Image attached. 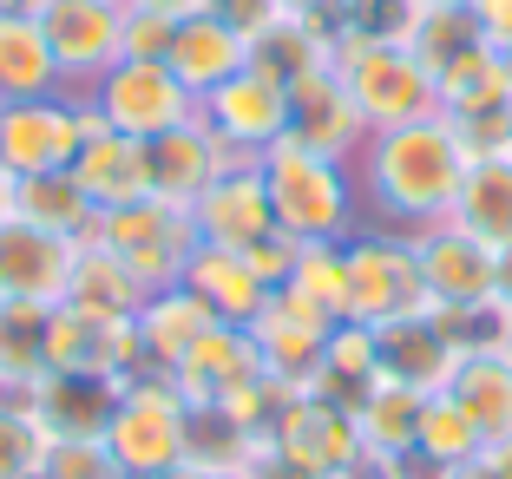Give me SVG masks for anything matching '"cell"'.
<instances>
[{"label":"cell","mask_w":512,"mask_h":479,"mask_svg":"<svg viewBox=\"0 0 512 479\" xmlns=\"http://www.w3.org/2000/svg\"><path fill=\"white\" fill-rule=\"evenodd\" d=\"M362 178H368V197L394 224L427 230L453 217V197H460V178H467V151L453 138L447 112H421V119L388 125V132H368Z\"/></svg>","instance_id":"1"},{"label":"cell","mask_w":512,"mask_h":479,"mask_svg":"<svg viewBox=\"0 0 512 479\" xmlns=\"http://www.w3.org/2000/svg\"><path fill=\"white\" fill-rule=\"evenodd\" d=\"M329 73L342 86V99L355 105V119L368 132H388L401 119H421L440 112L434 99V73H427L414 53H407L394 33H368V27H342L329 46Z\"/></svg>","instance_id":"2"},{"label":"cell","mask_w":512,"mask_h":479,"mask_svg":"<svg viewBox=\"0 0 512 479\" xmlns=\"http://www.w3.org/2000/svg\"><path fill=\"white\" fill-rule=\"evenodd\" d=\"M263 184H270L276 230L296 243H342L355 230V184H348L342 158H322L302 138H276L263 158Z\"/></svg>","instance_id":"3"},{"label":"cell","mask_w":512,"mask_h":479,"mask_svg":"<svg viewBox=\"0 0 512 479\" xmlns=\"http://www.w3.org/2000/svg\"><path fill=\"white\" fill-rule=\"evenodd\" d=\"M191 447V407L171 388V375L158 368H138L119 381V407L106 420V453L125 479H158L171 466H184Z\"/></svg>","instance_id":"4"},{"label":"cell","mask_w":512,"mask_h":479,"mask_svg":"<svg viewBox=\"0 0 512 479\" xmlns=\"http://www.w3.org/2000/svg\"><path fill=\"white\" fill-rule=\"evenodd\" d=\"M86 237L106 243L145 289L184 283V263H191V250L204 243L191 204H165V197H145V204H125V210H99Z\"/></svg>","instance_id":"5"},{"label":"cell","mask_w":512,"mask_h":479,"mask_svg":"<svg viewBox=\"0 0 512 479\" xmlns=\"http://www.w3.org/2000/svg\"><path fill=\"white\" fill-rule=\"evenodd\" d=\"M414 263H421V283L427 302L440 315H460L467 322V342H473V322L493 309V283H499V250L480 237H467L460 224H427L414 230Z\"/></svg>","instance_id":"6"},{"label":"cell","mask_w":512,"mask_h":479,"mask_svg":"<svg viewBox=\"0 0 512 479\" xmlns=\"http://www.w3.org/2000/svg\"><path fill=\"white\" fill-rule=\"evenodd\" d=\"M342 263H348V322L362 329H388V322H414L427 315V283H421V263H414V243L407 237H362V243H342Z\"/></svg>","instance_id":"7"},{"label":"cell","mask_w":512,"mask_h":479,"mask_svg":"<svg viewBox=\"0 0 512 479\" xmlns=\"http://www.w3.org/2000/svg\"><path fill=\"white\" fill-rule=\"evenodd\" d=\"M86 99H92V112L125 138H158V132H171V125L197 119V99L178 86V73H171L165 60H119L112 73L92 79Z\"/></svg>","instance_id":"8"},{"label":"cell","mask_w":512,"mask_h":479,"mask_svg":"<svg viewBox=\"0 0 512 479\" xmlns=\"http://www.w3.org/2000/svg\"><path fill=\"white\" fill-rule=\"evenodd\" d=\"M270 447L283 453V460H296L302 473H316V479H355L368 466L362 434H355V414L335 407V401H322V394H289V401L276 407Z\"/></svg>","instance_id":"9"},{"label":"cell","mask_w":512,"mask_h":479,"mask_svg":"<svg viewBox=\"0 0 512 479\" xmlns=\"http://www.w3.org/2000/svg\"><path fill=\"white\" fill-rule=\"evenodd\" d=\"M138 368H145V355H138V329L132 322L73 309V302H53V309H46V375L125 381V375H138Z\"/></svg>","instance_id":"10"},{"label":"cell","mask_w":512,"mask_h":479,"mask_svg":"<svg viewBox=\"0 0 512 479\" xmlns=\"http://www.w3.org/2000/svg\"><path fill=\"white\" fill-rule=\"evenodd\" d=\"M197 112H204V125H211L237 158H263L276 138H289V86L276 73H263V66H243L237 79L204 92Z\"/></svg>","instance_id":"11"},{"label":"cell","mask_w":512,"mask_h":479,"mask_svg":"<svg viewBox=\"0 0 512 479\" xmlns=\"http://www.w3.org/2000/svg\"><path fill=\"white\" fill-rule=\"evenodd\" d=\"M79 158V105L73 99H7L0 105V171L7 178H46L73 171Z\"/></svg>","instance_id":"12"},{"label":"cell","mask_w":512,"mask_h":479,"mask_svg":"<svg viewBox=\"0 0 512 479\" xmlns=\"http://www.w3.org/2000/svg\"><path fill=\"white\" fill-rule=\"evenodd\" d=\"M33 20L46 27V46H53L60 73L79 79L86 92L99 73H112L125 60V7L119 0H40Z\"/></svg>","instance_id":"13"},{"label":"cell","mask_w":512,"mask_h":479,"mask_svg":"<svg viewBox=\"0 0 512 479\" xmlns=\"http://www.w3.org/2000/svg\"><path fill=\"white\" fill-rule=\"evenodd\" d=\"M73 178H79V191L92 197V210L145 204V197H151L145 138L112 132V125L92 112V99H86V105H79V158H73Z\"/></svg>","instance_id":"14"},{"label":"cell","mask_w":512,"mask_h":479,"mask_svg":"<svg viewBox=\"0 0 512 479\" xmlns=\"http://www.w3.org/2000/svg\"><path fill=\"white\" fill-rule=\"evenodd\" d=\"M73 237H53L40 224L7 217L0 224V302H27V309H53L66 302V276H73Z\"/></svg>","instance_id":"15"},{"label":"cell","mask_w":512,"mask_h":479,"mask_svg":"<svg viewBox=\"0 0 512 479\" xmlns=\"http://www.w3.org/2000/svg\"><path fill=\"white\" fill-rule=\"evenodd\" d=\"M191 217H197V237L217 243V250H250V243H263L276 230L263 165H256V158H237L230 171H217L211 191L191 204Z\"/></svg>","instance_id":"16"},{"label":"cell","mask_w":512,"mask_h":479,"mask_svg":"<svg viewBox=\"0 0 512 479\" xmlns=\"http://www.w3.org/2000/svg\"><path fill=\"white\" fill-rule=\"evenodd\" d=\"M145 165H151V197H165V204H197V197L211 191L217 171L237 165V151L204 125V112L171 132L145 138Z\"/></svg>","instance_id":"17"},{"label":"cell","mask_w":512,"mask_h":479,"mask_svg":"<svg viewBox=\"0 0 512 479\" xmlns=\"http://www.w3.org/2000/svg\"><path fill=\"white\" fill-rule=\"evenodd\" d=\"M329 335L322 322L296 315L289 302L270 296V309L250 322V348H256V368L276 381L283 394H309V381L322 375V355H329Z\"/></svg>","instance_id":"18"},{"label":"cell","mask_w":512,"mask_h":479,"mask_svg":"<svg viewBox=\"0 0 512 479\" xmlns=\"http://www.w3.org/2000/svg\"><path fill=\"white\" fill-rule=\"evenodd\" d=\"M165 66L178 73V86L191 92V99H204V92H217L224 79H237L243 66H250V33H237L224 14H191L171 27V46H165Z\"/></svg>","instance_id":"19"},{"label":"cell","mask_w":512,"mask_h":479,"mask_svg":"<svg viewBox=\"0 0 512 479\" xmlns=\"http://www.w3.org/2000/svg\"><path fill=\"white\" fill-rule=\"evenodd\" d=\"M263 368H256V348H250V329H224V322H211L204 329V342L191 348V355L171 368V388L184 394V407L191 414H204V407H217L224 394H237L243 381H256Z\"/></svg>","instance_id":"20"},{"label":"cell","mask_w":512,"mask_h":479,"mask_svg":"<svg viewBox=\"0 0 512 479\" xmlns=\"http://www.w3.org/2000/svg\"><path fill=\"white\" fill-rule=\"evenodd\" d=\"M375 355H381V375L401 381V388H421V394H440L453 375V361L467 355L460 335H447L434 315H414V322H388L375 329Z\"/></svg>","instance_id":"21"},{"label":"cell","mask_w":512,"mask_h":479,"mask_svg":"<svg viewBox=\"0 0 512 479\" xmlns=\"http://www.w3.org/2000/svg\"><path fill=\"white\" fill-rule=\"evenodd\" d=\"M27 407L53 440H106V420L119 407V381L106 375H40Z\"/></svg>","instance_id":"22"},{"label":"cell","mask_w":512,"mask_h":479,"mask_svg":"<svg viewBox=\"0 0 512 479\" xmlns=\"http://www.w3.org/2000/svg\"><path fill=\"white\" fill-rule=\"evenodd\" d=\"M184 289L204 296V309H211L224 329H250L256 315L270 309V296H276V289L263 283L237 250H217V243H197V250H191V263H184Z\"/></svg>","instance_id":"23"},{"label":"cell","mask_w":512,"mask_h":479,"mask_svg":"<svg viewBox=\"0 0 512 479\" xmlns=\"http://www.w3.org/2000/svg\"><path fill=\"white\" fill-rule=\"evenodd\" d=\"M289 138H302V145L322 151V158H348V151L368 138V125L355 119V105L342 99L329 66H316V73H302L296 86H289Z\"/></svg>","instance_id":"24"},{"label":"cell","mask_w":512,"mask_h":479,"mask_svg":"<svg viewBox=\"0 0 512 479\" xmlns=\"http://www.w3.org/2000/svg\"><path fill=\"white\" fill-rule=\"evenodd\" d=\"M217 315L204 309V296H191L184 283L171 289H151L145 309L132 315V329H138V355H145V368H158V375H171L184 355H191L197 342H204V329H211Z\"/></svg>","instance_id":"25"},{"label":"cell","mask_w":512,"mask_h":479,"mask_svg":"<svg viewBox=\"0 0 512 479\" xmlns=\"http://www.w3.org/2000/svg\"><path fill=\"white\" fill-rule=\"evenodd\" d=\"M421 388H401V381L375 375L368 394L355 401V434H362L368 466H394V460H414V427H421Z\"/></svg>","instance_id":"26"},{"label":"cell","mask_w":512,"mask_h":479,"mask_svg":"<svg viewBox=\"0 0 512 479\" xmlns=\"http://www.w3.org/2000/svg\"><path fill=\"white\" fill-rule=\"evenodd\" d=\"M440 394H453V401L467 407V420L486 440L512 434V361L499 348H467V355L453 361V375Z\"/></svg>","instance_id":"27"},{"label":"cell","mask_w":512,"mask_h":479,"mask_svg":"<svg viewBox=\"0 0 512 479\" xmlns=\"http://www.w3.org/2000/svg\"><path fill=\"white\" fill-rule=\"evenodd\" d=\"M276 302H289L296 315L322 322V329H342L348 322V263L342 243H296V270L276 289Z\"/></svg>","instance_id":"28"},{"label":"cell","mask_w":512,"mask_h":479,"mask_svg":"<svg viewBox=\"0 0 512 479\" xmlns=\"http://www.w3.org/2000/svg\"><path fill=\"white\" fill-rule=\"evenodd\" d=\"M145 296H151V289L138 283L132 270H125V263L106 250V243L79 237V250H73V276H66V302H73V309L112 315V322H132V315L145 309Z\"/></svg>","instance_id":"29"},{"label":"cell","mask_w":512,"mask_h":479,"mask_svg":"<svg viewBox=\"0 0 512 479\" xmlns=\"http://www.w3.org/2000/svg\"><path fill=\"white\" fill-rule=\"evenodd\" d=\"M66 86L46 27L33 14H0V105L7 99H53Z\"/></svg>","instance_id":"30"},{"label":"cell","mask_w":512,"mask_h":479,"mask_svg":"<svg viewBox=\"0 0 512 479\" xmlns=\"http://www.w3.org/2000/svg\"><path fill=\"white\" fill-rule=\"evenodd\" d=\"M434 99L440 112H486V105H512V60L499 46L473 40L460 46L447 66H434Z\"/></svg>","instance_id":"31"},{"label":"cell","mask_w":512,"mask_h":479,"mask_svg":"<svg viewBox=\"0 0 512 479\" xmlns=\"http://www.w3.org/2000/svg\"><path fill=\"white\" fill-rule=\"evenodd\" d=\"M447 224H460L467 237L506 250L512 243V158H480V165H467Z\"/></svg>","instance_id":"32"},{"label":"cell","mask_w":512,"mask_h":479,"mask_svg":"<svg viewBox=\"0 0 512 479\" xmlns=\"http://www.w3.org/2000/svg\"><path fill=\"white\" fill-rule=\"evenodd\" d=\"M486 453V434L467 420V407L453 394H427L421 401V427H414V466L427 473H453V466H473Z\"/></svg>","instance_id":"33"},{"label":"cell","mask_w":512,"mask_h":479,"mask_svg":"<svg viewBox=\"0 0 512 479\" xmlns=\"http://www.w3.org/2000/svg\"><path fill=\"white\" fill-rule=\"evenodd\" d=\"M14 217L20 224H40V230H53V237H86L92 230V197L79 191V178L73 171H46V178H14Z\"/></svg>","instance_id":"34"},{"label":"cell","mask_w":512,"mask_h":479,"mask_svg":"<svg viewBox=\"0 0 512 479\" xmlns=\"http://www.w3.org/2000/svg\"><path fill=\"white\" fill-rule=\"evenodd\" d=\"M46 375V309L0 302V394H27Z\"/></svg>","instance_id":"35"},{"label":"cell","mask_w":512,"mask_h":479,"mask_svg":"<svg viewBox=\"0 0 512 479\" xmlns=\"http://www.w3.org/2000/svg\"><path fill=\"white\" fill-rule=\"evenodd\" d=\"M263 440H270V434H243L237 420H224L217 407H204V414H191V447H184V460L243 479V466L256 460V447H263Z\"/></svg>","instance_id":"36"},{"label":"cell","mask_w":512,"mask_h":479,"mask_svg":"<svg viewBox=\"0 0 512 479\" xmlns=\"http://www.w3.org/2000/svg\"><path fill=\"white\" fill-rule=\"evenodd\" d=\"M46 447L53 434L33 420L27 394H0V479H40Z\"/></svg>","instance_id":"37"},{"label":"cell","mask_w":512,"mask_h":479,"mask_svg":"<svg viewBox=\"0 0 512 479\" xmlns=\"http://www.w3.org/2000/svg\"><path fill=\"white\" fill-rule=\"evenodd\" d=\"M453 138L467 151V165L480 158H512V105H486V112H447Z\"/></svg>","instance_id":"38"},{"label":"cell","mask_w":512,"mask_h":479,"mask_svg":"<svg viewBox=\"0 0 512 479\" xmlns=\"http://www.w3.org/2000/svg\"><path fill=\"white\" fill-rule=\"evenodd\" d=\"M40 479H125L112 466L106 440H53L40 460Z\"/></svg>","instance_id":"39"},{"label":"cell","mask_w":512,"mask_h":479,"mask_svg":"<svg viewBox=\"0 0 512 479\" xmlns=\"http://www.w3.org/2000/svg\"><path fill=\"white\" fill-rule=\"evenodd\" d=\"M171 27H178V20L151 14V7H125V60H165Z\"/></svg>","instance_id":"40"},{"label":"cell","mask_w":512,"mask_h":479,"mask_svg":"<svg viewBox=\"0 0 512 479\" xmlns=\"http://www.w3.org/2000/svg\"><path fill=\"white\" fill-rule=\"evenodd\" d=\"M237 256H243V263H250V270L263 276L270 289H283V283H289V270H296V237L270 230L263 243H250V250H237Z\"/></svg>","instance_id":"41"},{"label":"cell","mask_w":512,"mask_h":479,"mask_svg":"<svg viewBox=\"0 0 512 479\" xmlns=\"http://www.w3.org/2000/svg\"><path fill=\"white\" fill-rule=\"evenodd\" d=\"M467 14H473V33L512 60V0H467Z\"/></svg>","instance_id":"42"},{"label":"cell","mask_w":512,"mask_h":479,"mask_svg":"<svg viewBox=\"0 0 512 479\" xmlns=\"http://www.w3.org/2000/svg\"><path fill=\"white\" fill-rule=\"evenodd\" d=\"M243 479H316V473H302L296 460H283V453H276L270 440H263V447H256V460L243 466Z\"/></svg>","instance_id":"43"},{"label":"cell","mask_w":512,"mask_h":479,"mask_svg":"<svg viewBox=\"0 0 512 479\" xmlns=\"http://www.w3.org/2000/svg\"><path fill=\"white\" fill-rule=\"evenodd\" d=\"M132 7H151V14H165V20H191V14H211L217 0H132Z\"/></svg>","instance_id":"44"},{"label":"cell","mask_w":512,"mask_h":479,"mask_svg":"<svg viewBox=\"0 0 512 479\" xmlns=\"http://www.w3.org/2000/svg\"><path fill=\"white\" fill-rule=\"evenodd\" d=\"M493 309L512 315V243L499 250V283H493Z\"/></svg>","instance_id":"45"},{"label":"cell","mask_w":512,"mask_h":479,"mask_svg":"<svg viewBox=\"0 0 512 479\" xmlns=\"http://www.w3.org/2000/svg\"><path fill=\"white\" fill-rule=\"evenodd\" d=\"M486 466H493L499 479H512V434L506 440H486Z\"/></svg>","instance_id":"46"},{"label":"cell","mask_w":512,"mask_h":479,"mask_svg":"<svg viewBox=\"0 0 512 479\" xmlns=\"http://www.w3.org/2000/svg\"><path fill=\"white\" fill-rule=\"evenodd\" d=\"M342 0H276V14H329Z\"/></svg>","instance_id":"47"},{"label":"cell","mask_w":512,"mask_h":479,"mask_svg":"<svg viewBox=\"0 0 512 479\" xmlns=\"http://www.w3.org/2000/svg\"><path fill=\"white\" fill-rule=\"evenodd\" d=\"M434 479H499V473H493V466H486V453H480V460H473V466H453V473H434Z\"/></svg>","instance_id":"48"},{"label":"cell","mask_w":512,"mask_h":479,"mask_svg":"<svg viewBox=\"0 0 512 479\" xmlns=\"http://www.w3.org/2000/svg\"><path fill=\"white\" fill-rule=\"evenodd\" d=\"M158 479H230V473H211V466H197V460H184V466H171V473H158Z\"/></svg>","instance_id":"49"},{"label":"cell","mask_w":512,"mask_h":479,"mask_svg":"<svg viewBox=\"0 0 512 479\" xmlns=\"http://www.w3.org/2000/svg\"><path fill=\"white\" fill-rule=\"evenodd\" d=\"M493 315H499V309H493ZM493 348H499V355L512 361V315H499V329H493Z\"/></svg>","instance_id":"50"},{"label":"cell","mask_w":512,"mask_h":479,"mask_svg":"<svg viewBox=\"0 0 512 479\" xmlns=\"http://www.w3.org/2000/svg\"><path fill=\"white\" fill-rule=\"evenodd\" d=\"M7 217H14V178L0 171V224H7Z\"/></svg>","instance_id":"51"},{"label":"cell","mask_w":512,"mask_h":479,"mask_svg":"<svg viewBox=\"0 0 512 479\" xmlns=\"http://www.w3.org/2000/svg\"><path fill=\"white\" fill-rule=\"evenodd\" d=\"M407 7H467V0H407Z\"/></svg>","instance_id":"52"},{"label":"cell","mask_w":512,"mask_h":479,"mask_svg":"<svg viewBox=\"0 0 512 479\" xmlns=\"http://www.w3.org/2000/svg\"><path fill=\"white\" fill-rule=\"evenodd\" d=\"M119 7H132V0H119Z\"/></svg>","instance_id":"53"},{"label":"cell","mask_w":512,"mask_h":479,"mask_svg":"<svg viewBox=\"0 0 512 479\" xmlns=\"http://www.w3.org/2000/svg\"><path fill=\"white\" fill-rule=\"evenodd\" d=\"M355 479H362V473H355Z\"/></svg>","instance_id":"54"}]
</instances>
